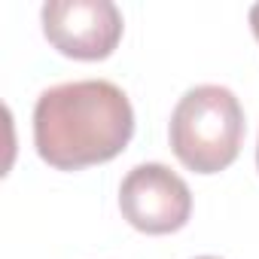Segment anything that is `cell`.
<instances>
[{
    "instance_id": "obj_1",
    "label": "cell",
    "mask_w": 259,
    "mask_h": 259,
    "mask_svg": "<svg viewBox=\"0 0 259 259\" xmlns=\"http://www.w3.org/2000/svg\"><path fill=\"white\" fill-rule=\"evenodd\" d=\"M135 135L128 95L107 79H76L46 89L34 107V147L58 171L116 159Z\"/></svg>"
},
{
    "instance_id": "obj_2",
    "label": "cell",
    "mask_w": 259,
    "mask_h": 259,
    "mask_svg": "<svg viewBox=\"0 0 259 259\" xmlns=\"http://www.w3.org/2000/svg\"><path fill=\"white\" fill-rule=\"evenodd\" d=\"M174 156L195 174L226 171L244 138V110L232 89L226 85H195L189 89L168 125Z\"/></svg>"
},
{
    "instance_id": "obj_3",
    "label": "cell",
    "mask_w": 259,
    "mask_h": 259,
    "mask_svg": "<svg viewBox=\"0 0 259 259\" xmlns=\"http://www.w3.org/2000/svg\"><path fill=\"white\" fill-rule=\"evenodd\" d=\"M119 207L138 232L168 235L189 223L192 192L180 174L159 162H147L125 174L119 189Z\"/></svg>"
},
{
    "instance_id": "obj_4",
    "label": "cell",
    "mask_w": 259,
    "mask_h": 259,
    "mask_svg": "<svg viewBox=\"0 0 259 259\" xmlns=\"http://www.w3.org/2000/svg\"><path fill=\"white\" fill-rule=\"evenodd\" d=\"M43 34L67 58L101 61L122 40V13L110 0H49Z\"/></svg>"
},
{
    "instance_id": "obj_5",
    "label": "cell",
    "mask_w": 259,
    "mask_h": 259,
    "mask_svg": "<svg viewBox=\"0 0 259 259\" xmlns=\"http://www.w3.org/2000/svg\"><path fill=\"white\" fill-rule=\"evenodd\" d=\"M250 28H253V34H256V40H259V4L250 7Z\"/></svg>"
},
{
    "instance_id": "obj_6",
    "label": "cell",
    "mask_w": 259,
    "mask_h": 259,
    "mask_svg": "<svg viewBox=\"0 0 259 259\" xmlns=\"http://www.w3.org/2000/svg\"><path fill=\"white\" fill-rule=\"evenodd\" d=\"M195 259H217V256H195Z\"/></svg>"
},
{
    "instance_id": "obj_7",
    "label": "cell",
    "mask_w": 259,
    "mask_h": 259,
    "mask_svg": "<svg viewBox=\"0 0 259 259\" xmlns=\"http://www.w3.org/2000/svg\"><path fill=\"white\" fill-rule=\"evenodd\" d=\"M256 165H259V147H256Z\"/></svg>"
}]
</instances>
